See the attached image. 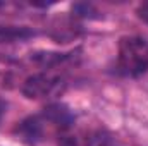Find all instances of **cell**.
<instances>
[{"label":"cell","instance_id":"1","mask_svg":"<svg viewBox=\"0 0 148 146\" xmlns=\"http://www.w3.org/2000/svg\"><path fill=\"white\" fill-rule=\"evenodd\" d=\"M119 67L127 76L148 71V41L140 36L122 38L119 43Z\"/></svg>","mask_w":148,"mask_h":146},{"label":"cell","instance_id":"2","mask_svg":"<svg viewBox=\"0 0 148 146\" xmlns=\"http://www.w3.org/2000/svg\"><path fill=\"white\" fill-rule=\"evenodd\" d=\"M59 86V77L52 76V74H36L26 79L24 86H23V93L31 98V100H38L43 98L50 93H53V89Z\"/></svg>","mask_w":148,"mask_h":146},{"label":"cell","instance_id":"3","mask_svg":"<svg viewBox=\"0 0 148 146\" xmlns=\"http://www.w3.org/2000/svg\"><path fill=\"white\" fill-rule=\"evenodd\" d=\"M43 122L38 117H29L24 122L19 124L17 127V134L21 136V139L28 141V143H36L38 139H41L43 134Z\"/></svg>","mask_w":148,"mask_h":146},{"label":"cell","instance_id":"4","mask_svg":"<svg viewBox=\"0 0 148 146\" xmlns=\"http://www.w3.org/2000/svg\"><path fill=\"white\" fill-rule=\"evenodd\" d=\"M35 33L28 28H16V26H0V43H12L23 41L26 38L33 36Z\"/></svg>","mask_w":148,"mask_h":146},{"label":"cell","instance_id":"5","mask_svg":"<svg viewBox=\"0 0 148 146\" xmlns=\"http://www.w3.org/2000/svg\"><path fill=\"white\" fill-rule=\"evenodd\" d=\"M138 17H140L141 21L148 23V2L141 3V5L138 7Z\"/></svg>","mask_w":148,"mask_h":146},{"label":"cell","instance_id":"6","mask_svg":"<svg viewBox=\"0 0 148 146\" xmlns=\"http://www.w3.org/2000/svg\"><path fill=\"white\" fill-rule=\"evenodd\" d=\"M3 112H5V103L0 102V119H2V115H3Z\"/></svg>","mask_w":148,"mask_h":146}]
</instances>
